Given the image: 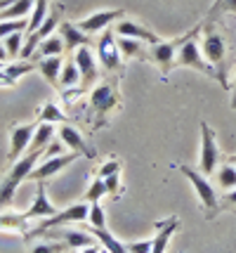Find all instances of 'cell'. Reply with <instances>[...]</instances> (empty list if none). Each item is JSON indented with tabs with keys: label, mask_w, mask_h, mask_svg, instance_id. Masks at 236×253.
I'll list each match as a JSON object with an SVG mask.
<instances>
[{
	"label": "cell",
	"mask_w": 236,
	"mask_h": 253,
	"mask_svg": "<svg viewBox=\"0 0 236 253\" xmlns=\"http://www.w3.org/2000/svg\"><path fill=\"white\" fill-rule=\"evenodd\" d=\"M106 194L113 199H118L121 194H123V185H121V173H113V175H109L106 180Z\"/></svg>",
	"instance_id": "74e56055"
},
{
	"label": "cell",
	"mask_w": 236,
	"mask_h": 253,
	"mask_svg": "<svg viewBox=\"0 0 236 253\" xmlns=\"http://www.w3.org/2000/svg\"><path fill=\"white\" fill-rule=\"evenodd\" d=\"M227 161H229V164H232V166H236V154H232V156H229V159H227Z\"/></svg>",
	"instance_id": "bcb514c9"
},
{
	"label": "cell",
	"mask_w": 236,
	"mask_h": 253,
	"mask_svg": "<svg viewBox=\"0 0 236 253\" xmlns=\"http://www.w3.org/2000/svg\"><path fill=\"white\" fill-rule=\"evenodd\" d=\"M62 14H64V5L52 2V5H50V12H47V17H45V22L40 24L34 33H29V36L24 38V47H22L19 59H29V57H34L38 43H40V41H45V38H50V36L55 33V29H59V24H62Z\"/></svg>",
	"instance_id": "52a82bcc"
},
{
	"label": "cell",
	"mask_w": 236,
	"mask_h": 253,
	"mask_svg": "<svg viewBox=\"0 0 236 253\" xmlns=\"http://www.w3.org/2000/svg\"><path fill=\"white\" fill-rule=\"evenodd\" d=\"M34 69H35V64L29 62V59H24V62H12L10 66H2V69H0V88L14 85L24 74H29V71H34Z\"/></svg>",
	"instance_id": "ffe728a7"
},
{
	"label": "cell",
	"mask_w": 236,
	"mask_h": 253,
	"mask_svg": "<svg viewBox=\"0 0 236 253\" xmlns=\"http://www.w3.org/2000/svg\"><path fill=\"white\" fill-rule=\"evenodd\" d=\"M0 69H2V62H0Z\"/></svg>",
	"instance_id": "7dc6e473"
},
{
	"label": "cell",
	"mask_w": 236,
	"mask_h": 253,
	"mask_svg": "<svg viewBox=\"0 0 236 253\" xmlns=\"http://www.w3.org/2000/svg\"><path fill=\"white\" fill-rule=\"evenodd\" d=\"M2 45H5V50H7L10 59H19V55H22V47H24V31L10 33L7 38H2Z\"/></svg>",
	"instance_id": "d6a6232c"
},
{
	"label": "cell",
	"mask_w": 236,
	"mask_h": 253,
	"mask_svg": "<svg viewBox=\"0 0 236 253\" xmlns=\"http://www.w3.org/2000/svg\"><path fill=\"white\" fill-rule=\"evenodd\" d=\"M123 17H125L123 10H101V12L90 14V17H85V19H80L78 26H80V31H85L90 36V33H100V31H104V29H109V24L118 22V19H123Z\"/></svg>",
	"instance_id": "e0dca14e"
},
{
	"label": "cell",
	"mask_w": 236,
	"mask_h": 253,
	"mask_svg": "<svg viewBox=\"0 0 236 253\" xmlns=\"http://www.w3.org/2000/svg\"><path fill=\"white\" fill-rule=\"evenodd\" d=\"M92 227H106V218H104V209H101L100 201L90 204V215H88Z\"/></svg>",
	"instance_id": "8d00e7d4"
},
{
	"label": "cell",
	"mask_w": 236,
	"mask_h": 253,
	"mask_svg": "<svg viewBox=\"0 0 236 253\" xmlns=\"http://www.w3.org/2000/svg\"><path fill=\"white\" fill-rule=\"evenodd\" d=\"M59 85L62 88H78L80 85V71L76 59H68L62 66V74H59Z\"/></svg>",
	"instance_id": "4316f807"
},
{
	"label": "cell",
	"mask_w": 236,
	"mask_h": 253,
	"mask_svg": "<svg viewBox=\"0 0 236 253\" xmlns=\"http://www.w3.org/2000/svg\"><path fill=\"white\" fill-rule=\"evenodd\" d=\"M118 81L121 76H111L100 81L90 92V111L95 119V130L106 126L109 114L121 107V92H118Z\"/></svg>",
	"instance_id": "7a4b0ae2"
},
{
	"label": "cell",
	"mask_w": 236,
	"mask_h": 253,
	"mask_svg": "<svg viewBox=\"0 0 236 253\" xmlns=\"http://www.w3.org/2000/svg\"><path fill=\"white\" fill-rule=\"evenodd\" d=\"M113 33L121 36V38H135V41H142V43H146V45H156L158 41H161L149 26H144V24H139V22H133V19H125V17L116 22Z\"/></svg>",
	"instance_id": "5bb4252c"
},
{
	"label": "cell",
	"mask_w": 236,
	"mask_h": 253,
	"mask_svg": "<svg viewBox=\"0 0 236 253\" xmlns=\"http://www.w3.org/2000/svg\"><path fill=\"white\" fill-rule=\"evenodd\" d=\"M59 36H62V41H64V50L67 52H76L78 47H92V38L88 36L85 31H80L78 24H71L67 19H62L59 24Z\"/></svg>",
	"instance_id": "2e32d148"
},
{
	"label": "cell",
	"mask_w": 236,
	"mask_h": 253,
	"mask_svg": "<svg viewBox=\"0 0 236 253\" xmlns=\"http://www.w3.org/2000/svg\"><path fill=\"white\" fill-rule=\"evenodd\" d=\"M116 43H118L121 55L128 57V59H146L149 57L142 41H135V38H116Z\"/></svg>",
	"instance_id": "cb8c5ba5"
},
{
	"label": "cell",
	"mask_w": 236,
	"mask_h": 253,
	"mask_svg": "<svg viewBox=\"0 0 236 253\" xmlns=\"http://www.w3.org/2000/svg\"><path fill=\"white\" fill-rule=\"evenodd\" d=\"M222 14H236V0H215V5L208 10V22H215V17Z\"/></svg>",
	"instance_id": "e575fe53"
},
{
	"label": "cell",
	"mask_w": 236,
	"mask_h": 253,
	"mask_svg": "<svg viewBox=\"0 0 236 253\" xmlns=\"http://www.w3.org/2000/svg\"><path fill=\"white\" fill-rule=\"evenodd\" d=\"M67 249V244L64 242H55V244H38V246H34L31 249V253H62Z\"/></svg>",
	"instance_id": "ab89813d"
},
{
	"label": "cell",
	"mask_w": 236,
	"mask_h": 253,
	"mask_svg": "<svg viewBox=\"0 0 236 253\" xmlns=\"http://www.w3.org/2000/svg\"><path fill=\"white\" fill-rule=\"evenodd\" d=\"M101 197H106V182H104V177H95L92 180V185L88 187V192H85V197H83V201H88V204H95V201H101Z\"/></svg>",
	"instance_id": "836d02e7"
},
{
	"label": "cell",
	"mask_w": 236,
	"mask_h": 253,
	"mask_svg": "<svg viewBox=\"0 0 236 253\" xmlns=\"http://www.w3.org/2000/svg\"><path fill=\"white\" fill-rule=\"evenodd\" d=\"M88 232H90L92 237L97 239V242L104 246V251H109V253H128V246H125L123 242H118L116 237H113L111 232L106 230V227H88Z\"/></svg>",
	"instance_id": "603a6c76"
},
{
	"label": "cell",
	"mask_w": 236,
	"mask_h": 253,
	"mask_svg": "<svg viewBox=\"0 0 236 253\" xmlns=\"http://www.w3.org/2000/svg\"><path fill=\"white\" fill-rule=\"evenodd\" d=\"M73 59H76V64H78V71H80V88L88 90L92 88L95 83H97V78H100V62H97V52H92L90 47L85 45V47H78L76 52H73Z\"/></svg>",
	"instance_id": "4fadbf2b"
},
{
	"label": "cell",
	"mask_w": 236,
	"mask_h": 253,
	"mask_svg": "<svg viewBox=\"0 0 236 253\" xmlns=\"http://www.w3.org/2000/svg\"><path fill=\"white\" fill-rule=\"evenodd\" d=\"M154 227H156V237H154V244H151V253H166L172 234L180 230V218L170 215L166 220H158Z\"/></svg>",
	"instance_id": "d6986e66"
},
{
	"label": "cell",
	"mask_w": 236,
	"mask_h": 253,
	"mask_svg": "<svg viewBox=\"0 0 236 253\" xmlns=\"http://www.w3.org/2000/svg\"><path fill=\"white\" fill-rule=\"evenodd\" d=\"M57 135H59V142L64 144L67 149L78 152V154L88 156V159L95 156V149L85 142V137H83V132H80L78 128H73V126H68V123H62V128L57 130Z\"/></svg>",
	"instance_id": "9a60e30c"
},
{
	"label": "cell",
	"mask_w": 236,
	"mask_h": 253,
	"mask_svg": "<svg viewBox=\"0 0 236 253\" xmlns=\"http://www.w3.org/2000/svg\"><path fill=\"white\" fill-rule=\"evenodd\" d=\"M7 59H10V55H7V50H5V45L0 43V62H2V64H5V62H7Z\"/></svg>",
	"instance_id": "ee69618b"
},
{
	"label": "cell",
	"mask_w": 236,
	"mask_h": 253,
	"mask_svg": "<svg viewBox=\"0 0 236 253\" xmlns=\"http://www.w3.org/2000/svg\"><path fill=\"white\" fill-rule=\"evenodd\" d=\"M45 182L40 180L38 185H35V199H34V204H31V209L29 211H24V215L29 218V220H34V218H40V220H45V218H52L57 211L52 206V201L47 199V192H45Z\"/></svg>",
	"instance_id": "ac0fdd59"
},
{
	"label": "cell",
	"mask_w": 236,
	"mask_h": 253,
	"mask_svg": "<svg viewBox=\"0 0 236 253\" xmlns=\"http://www.w3.org/2000/svg\"><path fill=\"white\" fill-rule=\"evenodd\" d=\"M45 149H29L22 159H17L14 164L10 166V170L0 177V211L10 209L12 201H14V194L22 185L24 180H29L31 170L35 168V164L40 161Z\"/></svg>",
	"instance_id": "6da1fadb"
},
{
	"label": "cell",
	"mask_w": 236,
	"mask_h": 253,
	"mask_svg": "<svg viewBox=\"0 0 236 253\" xmlns=\"http://www.w3.org/2000/svg\"><path fill=\"white\" fill-rule=\"evenodd\" d=\"M222 152L215 137V130L205 121H201V173L203 175H213L220 166Z\"/></svg>",
	"instance_id": "30bf717a"
},
{
	"label": "cell",
	"mask_w": 236,
	"mask_h": 253,
	"mask_svg": "<svg viewBox=\"0 0 236 253\" xmlns=\"http://www.w3.org/2000/svg\"><path fill=\"white\" fill-rule=\"evenodd\" d=\"M232 102H229V107H232V109L236 111V76H234V83H232Z\"/></svg>",
	"instance_id": "7bdbcfd3"
},
{
	"label": "cell",
	"mask_w": 236,
	"mask_h": 253,
	"mask_svg": "<svg viewBox=\"0 0 236 253\" xmlns=\"http://www.w3.org/2000/svg\"><path fill=\"white\" fill-rule=\"evenodd\" d=\"M62 66H64V59L62 57H40L38 62H35V69L43 74L50 85H59V74H62Z\"/></svg>",
	"instance_id": "7402d4cb"
},
{
	"label": "cell",
	"mask_w": 236,
	"mask_h": 253,
	"mask_svg": "<svg viewBox=\"0 0 236 253\" xmlns=\"http://www.w3.org/2000/svg\"><path fill=\"white\" fill-rule=\"evenodd\" d=\"M55 237L62 239L68 249H88V246L97 244V239L92 237L90 232H80V230H59L55 232Z\"/></svg>",
	"instance_id": "44dd1931"
},
{
	"label": "cell",
	"mask_w": 236,
	"mask_h": 253,
	"mask_svg": "<svg viewBox=\"0 0 236 253\" xmlns=\"http://www.w3.org/2000/svg\"><path fill=\"white\" fill-rule=\"evenodd\" d=\"M38 121L40 123H67V114H62L59 107L47 102V104H43L38 109Z\"/></svg>",
	"instance_id": "1f68e13d"
},
{
	"label": "cell",
	"mask_w": 236,
	"mask_h": 253,
	"mask_svg": "<svg viewBox=\"0 0 236 253\" xmlns=\"http://www.w3.org/2000/svg\"><path fill=\"white\" fill-rule=\"evenodd\" d=\"M151 244H154V239L133 242V244H125V246H128V253H151Z\"/></svg>",
	"instance_id": "60d3db41"
},
{
	"label": "cell",
	"mask_w": 236,
	"mask_h": 253,
	"mask_svg": "<svg viewBox=\"0 0 236 253\" xmlns=\"http://www.w3.org/2000/svg\"><path fill=\"white\" fill-rule=\"evenodd\" d=\"M83 154H78V152H68V154H59V156H50V159H40L38 164H35V168L31 170V175H29V180H35V182H47V180H52V177L59 173V170H64V168H68V166L73 164L76 159H80Z\"/></svg>",
	"instance_id": "8fae6325"
},
{
	"label": "cell",
	"mask_w": 236,
	"mask_h": 253,
	"mask_svg": "<svg viewBox=\"0 0 236 253\" xmlns=\"http://www.w3.org/2000/svg\"><path fill=\"white\" fill-rule=\"evenodd\" d=\"M29 218L24 213H12V211H5L0 213V230H14V232H22V234H29L26 232V225Z\"/></svg>",
	"instance_id": "d4e9b609"
},
{
	"label": "cell",
	"mask_w": 236,
	"mask_h": 253,
	"mask_svg": "<svg viewBox=\"0 0 236 253\" xmlns=\"http://www.w3.org/2000/svg\"><path fill=\"white\" fill-rule=\"evenodd\" d=\"M215 177H217V187L220 189H234L236 187V166H232L229 161L222 166H217L215 170Z\"/></svg>",
	"instance_id": "f546056e"
},
{
	"label": "cell",
	"mask_w": 236,
	"mask_h": 253,
	"mask_svg": "<svg viewBox=\"0 0 236 253\" xmlns=\"http://www.w3.org/2000/svg\"><path fill=\"white\" fill-rule=\"evenodd\" d=\"M88 215H90V204H88V201H78V204H73V206H68V209H64V211H57L52 218H45L35 230L29 232L26 237H31V239H34V237H43L45 232L55 230V227H59V225L88 220Z\"/></svg>",
	"instance_id": "ba28073f"
},
{
	"label": "cell",
	"mask_w": 236,
	"mask_h": 253,
	"mask_svg": "<svg viewBox=\"0 0 236 253\" xmlns=\"http://www.w3.org/2000/svg\"><path fill=\"white\" fill-rule=\"evenodd\" d=\"M55 126L52 123H40L38 121V128L34 132V140H31V147L29 149H45L47 144L52 142V137H55Z\"/></svg>",
	"instance_id": "f1b7e54d"
},
{
	"label": "cell",
	"mask_w": 236,
	"mask_h": 253,
	"mask_svg": "<svg viewBox=\"0 0 236 253\" xmlns=\"http://www.w3.org/2000/svg\"><path fill=\"white\" fill-rule=\"evenodd\" d=\"M201 29L203 26H194L191 31L184 33V41H182L180 50H177V57H175V66H189V69H196V71H201V74H205V76L220 81L217 69H213V66L208 64L205 57H203V52L199 50L196 36H201Z\"/></svg>",
	"instance_id": "5b68a950"
},
{
	"label": "cell",
	"mask_w": 236,
	"mask_h": 253,
	"mask_svg": "<svg viewBox=\"0 0 236 253\" xmlns=\"http://www.w3.org/2000/svg\"><path fill=\"white\" fill-rule=\"evenodd\" d=\"M203 38H201V52L203 57H205V62L213 66V69H217V74H220V85L225 90H229L232 85H229V81H227L225 76V69H222V64H225L227 59V41L225 36L215 29L213 22H208L205 26L201 29Z\"/></svg>",
	"instance_id": "3957f363"
},
{
	"label": "cell",
	"mask_w": 236,
	"mask_h": 253,
	"mask_svg": "<svg viewBox=\"0 0 236 253\" xmlns=\"http://www.w3.org/2000/svg\"><path fill=\"white\" fill-rule=\"evenodd\" d=\"M177 170L194 185V189H196V194H199V199H201V204H203V215L208 220H215L217 213L222 211V201H220V194H217L215 185L208 180V175H203L201 170H196V168L184 166V164L177 166Z\"/></svg>",
	"instance_id": "277c9868"
},
{
	"label": "cell",
	"mask_w": 236,
	"mask_h": 253,
	"mask_svg": "<svg viewBox=\"0 0 236 253\" xmlns=\"http://www.w3.org/2000/svg\"><path fill=\"white\" fill-rule=\"evenodd\" d=\"M35 52L40 57H59L64 52V41H62V36H59V33H52L50 38L40 41L38 47H35Z\"/></svg>",
	"instance_id": "484cf974"
},
{
	"label": "cell",
	"mask_w": 236,
	"mask_h": 253,
	"mask_svg": "<svg viewBox=\"0 0 236 253\" xmlns=\"http://www.w3.org/2000/svg\"><path fill=\"white\" fill-rule=\"evenodd\" d=\"M34 10V0H14L10 7L0 12V22H7V19H22L29 12Z\"/></svg>",
	"instance_id": "83f0119b"
},
{
	"label": "cell",
	"mask_w": 236,
	"mask_h": 253,
	"mask_svg": "<svg viewBox=\"0 0 236 253\" xmlns=\"http://www.w3.org/2000/svg\"><path fill=\"white\" fill-rule=\"evenodd\" d=\"M113 173H121V164H118L116 159H111V161H104V164L97 168V175L104 177V180H106L109 175H113Z\"/></svg>",
	"instance_id": "f35d334b"
},
{
	"label": "cell",
	"mask_w": 236,
	"mask_h": 253,
	"mask_svg": "<svg viewBox=\"0 0 236 253\" xmlns=\"http://www.w3.org/2000/svg\"><path fill=\"white\" fill-rule=\"evenodd\" d=\"M97 62H100V66L109 76H123V71H125L123 55L118 50L116 33L111 29H104L101 36L97 38Z\"/></svg>",
	"instance_id": "8992f818"
},
{
	"label": "cell",
	"mask_w": 236,
	"mask_h": 253,
	"mask_svg": "<svg viewBox=\"0 0 236 253\" xmlns=\"http://www.w3.org/2000/svg\"><path fill=\"white\" fill-rule=\"evenodd\" d=\"M220 201H222V211H225V209L234 211V206H236V187L229 189V192H227V194L220 199Z\"/></svg>",
	"instance_id": "b9f144b4"
},
{
	"label": "cell",
	"mask_w": 236,
	"mask_h": 253,
	"mask_svg": "<svg viewBox=\"0 0 236 253\" xmlns=\"http://www.w3.org/2000/svg\"><path fill=\"white\" fill-rule=\"evenodd\" d=\"M38 128V121H31V123H19L14 126L10 130V152H7V161L10 166L22 159L26 154V149L31 147V140H34V132Z\"/></svg>",
	"instance_id": "7c38bea8"
},
{
	"label": "cell",
	"mask_w": 236,
	"mask_h": 253,
	"mask_svg": "<svg viewBox=\"0 0 236 253\" xmlns=\"http://www.w3.org/2000/svg\"><path fill=\"white\" fill-rule=\"evenodd\" d=\"M26 29H29V22H24V19H7V22H0V38H7L10 33L26 31Z\"/></svg>",
	"instance_id": "d590c367"
},
{
	"label": "cell",
	"mask_w": 236,
	"mask_h": 253,
	"mask_svg": "<svg viewBox=\"0 0 236 253\" xmlns=\"http://www.w3.org/2000/svg\"><path fill=\"white\" fill-rule=\"evenodd\" d=\"M12 2H14V0H0V12L5 10V7H10Z\"/></svg>",
	"instance_id": "f6af8a7d"
},
{
	"label": "cell",
	"mask_w": 236,
	"mask_h": 253,
	"mask_svg": "<svg viewBox=\"0 0 236 253\" xmlns=\"http://www.w3.org/2000/svg\"><path fill=\"white\" fill-rule=\"evenodd\" d=\"M47 7H50V0H34V10H31V19H29V29L26 31L34 33L40 24L45 22Z\"/></svg>",
	"instance_id": "4dcf8cb0"
},
{
	"label": "cell",
	"mask_w": 236,
	"mask_h": 253,
	"mask_svg": "<svg viewBox=\"0 0 236 253\" xmlns=\"http://www.w3.org/2000/svg\"><path fill=\"white\" fill-rule=\"evenodd\" d=\"M182 41H184V36H182V38H175V41H158L156 45L149 47V57H146V59H151V62L158 66L163 81H168L170 71L175 69V57H177V50H180Z\"/></svg>",
	"instance_id": "9c48e42d"
}]
</instances>
